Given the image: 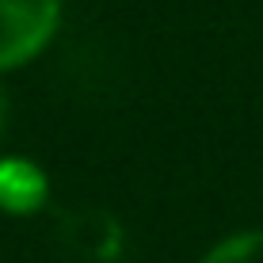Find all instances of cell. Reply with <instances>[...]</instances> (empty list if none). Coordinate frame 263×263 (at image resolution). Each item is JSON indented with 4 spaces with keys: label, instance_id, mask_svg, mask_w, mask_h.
Instances as JSON below:
<instances>
[{
    "label": "cell",
    "instance_id": "cell-4",
    "mask_svg": "<svg viewBox=\"0 0 263 263\" xmlns=\"http://www.w3.org/2000/svg\"><path fill=\"white\" fill-rule=\"evenodd\" d=\"M4 119H8V99H4V92H0V134H4Z\"/></svg>",
    "mask_w": 263,
    "mask_h": 263
},
{
    "label": "cell",
    "instance_id": "cell-1",
    "mask_svg": "<svg viewBox=\"0 0 263 263\" xmlns=\"http://www.w3.org/2000/svg\"><path fill=\"white\" fill-rule=\"evenodd\" d=\"M61 0H0V72L34 61L53 42Z\"/></svg>",
    "mask_w": 263,
    "mask_h": 263
},
{
    "label": "cell",
    "instance_id": "cell-3",
    "mask_svg": "<svg viewBox=\"0 0 263 263\" xmlns=\"http://www.w3.org/2000/svg\"><path fill=\"white\" fill-rule=\"evenodd\" d=\"M198 263H263V233H233V237L217 240Z\"/></svg>",
    "mask_w": 263,
    "mask_h": 263
},
{
    "label": "cell",
    "instance_id": "cell-2",
    "mask_svg": "<svg viewBox=\"0 0 263 263\" xmlns=\"http://www.w3.org/2000/svg\"><path fill=\"white\" fill-rule=\"evenodd\" d=\"M50 195L46 172H42L34 160L23 157H4L0 160V210L12 217H27L34 210H42Z\"/></svg>",
    "mask_w": 263,
    "mask_h": 263
}]
</instances>
